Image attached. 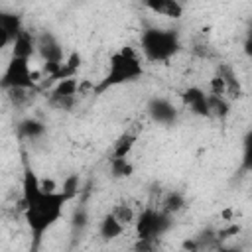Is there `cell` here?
<instances>
[{
  "label": "cell",
  "instance_id": "1",
  "mask_svg": "<svg viewBox=\"0 0 252 252\" xmlns=\"http://www.w3.org/2000/svg\"><path fill=\"white\" fill-rule=\"evenodd\" d=\"M71 199L61 191H45L39 187V177L24 159V177H22V209L24 220L32 234V248L37 250L41 238L51 230L63 217V209Z\"/></svg>",
  "mask_w": 252,
  "mask_h": 252
},
{
  "label": "cell",
  "instance_id": "2",
  "mask_svg": "<svg viewBox=\"0 0 252 252\" xmlns=\"http://www.w3.org/2000/svg\"><path fill=\"white\" fill-rule=\"evenodd\" d=\"M144 75V65L138 57V53L130 47L124 45L122 49H118L116 53L110 55L108 61V69L104 73V77L93 85V94H102L108 89L126 85V83H134Z\"/></svg>",
  "mask_w": 252,
  "mask_h": 252
},
{
  "label": "cell",
  "instance_id": "3",
  "mask_svg": "<svg viewBox=\"0 0 252 252\" xmlns=\"http://www.w3.org/2000/svg\"><path fill=\"white\" fill-rule=\"evenodd\" d=\"M140 49L146 61L165 63L181 49V37L177 30L169 28H146L140 33Z\"/></svg>",
  "mask_w": 252,
  "mask_h": 252
},
{
  "label": "cell",
  "instance_id": "4",
  "mask_svg": "<svg viewBox=\"0 0 252 252\" xmlns=\"http://www.w3.org/2000/svg\"><path fill=\"white\" fill-rule=\"evenodd\" d=\"M136 226V236L138 238H148V240H158L165 232L171 230L173 226V215L165 213L163 209H154L146 207L134 220Z\"/></svg>",
  "mask_w": 252,
  "mask_h": 252
},
{
  "label": "cell",
  "instance_id": "5",
  "mask_svg": "<svg viewBox=\"0 0 252 252\" xmlns=\"http://www.w3.org/2000/svg\"><path fill=\"white\" fill-rule=\"evenodd\" d=\"M37 73L30 69V59L24 57H10L2 77H0V89H35Z\"/></svg>",
  "mask_w": 252,
  "mask_h": 252
},
{
  "label": "cell",
  "instance_id": "6",
  "mask_svg": "<svg viewBox=\"0 0 252 252\" xmlns=\"http://www.w3.org/2000/svg\"><path fill=\"white\" fill-rule=\"evenodd\" d=\"M35 53H39V57L43 59V71L47 73V77H51L65 59L63 47L51 32H43L35 37Z\"/></svg>",
  "mask_w": 252,
  "mask_h": 252
},
{
  "label": "cell",
  "instance_id": "7",
  "mask_svg": "<svg viewBox=\"0 0 252 252\" xmlns=\"http://www.w3.org/2000/svg\"><path fill=\"white\" fill-rule=\"evenodd\" d=\"M146 112H148V116L154 120V122H158V124H161V126H171V124H175V120H177V108H175V104L171 102V100H167V98H163V96H152L150 100H148V104H146Z\"/></svg>",
  "mask_w": 252,
  "mask_h": 252
},
{
  "label": "cell",
  "instance_id": "8",
  "mask_svg": "<svg viewBox=\"0 0 252 252\" xmlns=\"http://www.w3.org/2000/svg\"><path fill=\"white\" fill-rule=\"evenodd\" d=\"M181 98L185 102V106H189V110L195 116H203V118H211L209 114V102H207V94L203 89L199 87H187L181 93Z\"/></svg>",
  "mask_w": 252,
  "mask_h": 252
},
{
  "label": "cell",
  "instance_id": "9",
  "mask_svg": "<svg viewBox=\"0 0 252 252\" xmlns=\"http://www.w3.org/2000/svg\"><path fill=\"white\" fill-rule=\"evenodd\" d=\"M142 4L163 18H171V20H179L183 16V6L179 0H142Z\"/></svg>",
  "mask_w": 252,
  "mask_h": 252
},
{
  "label": "cell",
  "instance_id": "10",
  "mask_svg": "<svg viewBox=\"0 0 252 252\" xmlns=\"http://www.w3.org/2000/svg\"><path fill=\"white\" fill-rule=\"evenodd\" d=\"M35 53V35L30 30H22L14 39H12V57H24L30 59Z\"/></svg>",
  "mask_w": 252,
  "mask_h": 252
},
{
  "label": "cell",
  "instance_id": "11",
  "mask_svg": "<svg viewBox=\"0 0 252 252\" xmlns=\"http://www.w3.org/2000/svg\"><path fill=\"white\" fill-rule=\"evenodd\" d=\"M47 132V126L39 118H24L16 124V136L20 140H39Z\"/></svg>",
  "mask_w": 252,
  "mask_h": 252
},
{
  "label": "cell",
  "instance_id": "12",
  "mask_svg": "<svg viewBox=\"0 0 252 252\" xmlns=\"http://www.w3.org/2000/svg\"><path fill=\"white\" fill-rule=\"evenodd\" d=\"M217 75L224 81L226 94H228L226 98H228V100H230V98H240V96H242V85H240V81H238L234 69H232L228 63H220V65H217Z\"/></svg>",
  "mask_w": 252,
  "mask_h": 252
},
{
  "label": "cell",
  "instance_id": "13",
  "mask_svg": "<svg viewBox=\"0 0 252 252\" xmlns=\"http://www.w3.org/2000/svg\"><path fill=\"white\" fill-rule=\"evenodd\" d=\"M136 142H138V132H136V130H126V132H122V134L114 140L110 156H112V158H128L130 152H132V148L136 146Z\"/></svg>",
  "mask_w": 252,
  "mask_h": 252
},
{
  "label": "cell",
  "instance_id": "14",
  "mask_svg": "<svg viewBox=\"0 0 252 252\" xmlns=\"http://www.w3.org/2000/svg\"><path fill=\"white\" fill-rule=\"evenodd\" d=\"M126 228L116 220V217L112 213H106L102 219H100V224H98V234L102 240H114L118 238Z\"/></svg>",
  "mask_w": 252,
  "mask_h": 252
},
{
  "label": "cell",
  "instance_id": "15",
  "mask_svg": "<svg viewBox=\"0 0 252 252\" xmlns=\"http://www.w3.org/2000/svg\"><path fill=\"white\" fill-rule=\"evenodd\" d=\"M0 30L6 32L12 39L24 30V22H22V16L16 14V12H10V10H0Z\"/></svg>",
  "mask_w": 252,
  "mask_h": 252
},
{
  "label": "cell",
  "instance_id": "16",
  "mask_svg": "<svg viewBox=\"0 0 252 252\" xmlns=\"http://www.w3.org/2000/svg\"><path fill=\"white\" fill-rule=\"evenodd\" d=\"M79 67H81V55L77 53V51H73L67 59H63V63H61V67L49 77V81H59V79H67V77H75L77 75V71H79Z\"/></svg>",
  "mask_w": 252,
  "mask_h": 252
},
{
  "label": "cell",
  "instance_id": "17",
  "mask_svg": "<svg viewBox=\"0 0 252 252\" xmlns=\"http://www.w3.org/2000/svg\"><path fill=\"white\" fill-rule=\"evenodd\" d=\"M77 93H79V81L75 77H67L55 81L47 96H77Z\"/></svg>",
  "mask_w": 252,
  "mask_h": 252
},
{
  "label": "cell",
  "instance_id": "18",
  "mask_svg": "<svg viewBox=\"0 0 252 252\" xmlns=\"http://www.w3.org/2000/svg\"><path fill=\"white\" fill-rule=\"evenodd\" d=\"M207 102H209V114L215 118L224 120L230 114V100L226 96H219V94H207Z\"/></svg>",
  "mask_w": 252,
  "mask_h": 252
},
{
  "label": "cell",
  "instance_id": "19",
  "mask_svg": "<svg viewBox=\"0 0 252 252\" xmlns=\"http://www.w3.org/2000/svg\"><path fill=\"white\" fill-rule=\"evenodd\" d=\"M110 161V175L114 179H126L134 173V163L128 158H108Z\"/></svg>",
  "mask_w": 252,
  "mask_h": 252
},
{
  "label": "cell",
  "instance_id": "20",
  "mask_svg": "<svg viewBox=\"0 0 252 252\" xmlns=\"http://www.w3.org/2000/svg\"><path fill=\"white\" fill-rule=\"evenodd\" d=\"M183 207H185V197H183V193H179V191H169V193L163 197L159 209H163V211L169 213V215H175V213H179Z\"/></svg>",
  "mask_w": 252,
  "mask_h": 252
},
{
  "label": "cell",
  "instance_id": "21",
  "mask_svg": "<svg viewBox=\"0 0 252 252\" xmlns=\"http://www.w3.org/2000/svg\"><path fill=\"white\" fill-rule=\"evenodd\" d=\"M33 91L35 89H8V100L12 106L22 108L26 104H30V100H33Z\"/></svg>",
  "mask_w": 252,
  "mask_h": 252
},
{
  "label": "cell",
  "instance_id": "22",
  "mask_svg": "<svg viewBox=\"0 0 252 252\" xmlns=\"http://www.w3.org/2000/svg\"><path fill=\"white\" fill-rule=\"evenodd\" d=\"M110 213L116 217V220H118L124 228H126V226H130V224H134V220H136V213H134V211H132V207H130V205H126V203L116 205Z\"/></svg>",
  "mask_w": 252,
  "mask_h": 252
},
{
  "label": "cell",
  "instance_id": "23",
  "mask_svg": "<svg viewBox=\"0 0 252 252\" xmlns=\"http://www.w3.org/2000/svg\"><path fill=\"white\" fill-rule=\"evenodd\" d=\"M79 187H81V179H79V175H77V173H71V175H67V177L63 179V185H61L59 189H61L69 199H75V195L81 191Z\"/></svg>",
  "mask_w": 252,
  "mask_h": 252
},
{
  "label": "cell",
  "instance_id": "24",
  "mask_svg": "<svg viewBox=\"0 0 252 252\" xmlns=\"http://www.w3.org/2000/svg\"><path fill=\"white\" fill-rule=\"evenodd\" d=\"M77 96H47V104L55 110H71Z\"/></svg>",
  "mask_w": 252,
  "mask_h": 252
},
{
  "label": "cell",
  "instance_id": "25",
  "mask_svg": "<svg viewBox=\"0 0 252 252\" xmlns=\"http://www.w3.org/2000/svg\"><path fill=\"white\" fill-rule=\"evenodd\" d=\"M71 224H73V228H75V230H79V232L89 224V213H87V209H85V207H77V209H75Z\"/></svg>",
  "mask_w": 252,
  "mask_h": 252
},
{
  "label": "cell",
  "instance_id": "26",
  "mask_svg": "<svg viewBox=\"0 0 252 252\" xmlns=\"http://www.w3.org/2000/svg\"><path fill=\"white\" fill-rule=\"evenodd\" d=\"M242 169L250 171L252 169V142H250V132L244 138V154H242Z\"/></svg>",
  "mask_w": 252,
  "mask_h": 252
},
{
  "label": "cell",
  "instance_id": "27",
  "mask_svg": "<svg viewBox=\"0 0 252 252\" xmlns=\"http://www.w3.org/2000/svg\"><path fill=\"white\" fill-rule=\"evenodd\" d=\"M209 94H219V96H226V87H224V81L215 73L213 79L209 81Z\"/></svg>",
  "mask_w": 252,
  "mask_h": 252
},
{
  "label": "cell",
  "instance_id": "28",
  "mask_svg": "<svg viewBox=\"0 0 252 252\" xmlns=\"http://www.w3.org/2000/svg\"><path fill=\"white\" fill-rule=\"evenodd\" d=\"M39 187L45 189V191H57V189H59L53 179H39Z\"/></svg>",
  "mask_w": 252,
  "mask_h": 252
},
{
  "label": "cell",
  "instance_id": "29",
  "mask_svg": "<svg viewBox=\"0 0 252 252\" xmlns=\"http://www.w3.org/2000/svg\"><path fill=\"white\" fill-rule=\"evenodd\" d=\"M10 43H12V37H10L6 32H2V30H0V51H2L6 45H10Z\"/></svg>",
  "mask_w": 252,
  "mask_h": 252
}]
</instances>
